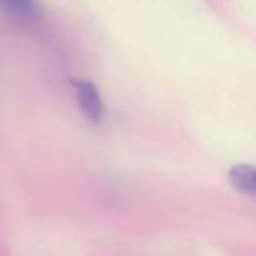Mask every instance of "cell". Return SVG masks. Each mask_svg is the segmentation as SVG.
Returning <instances> with one entry per match:
<instances>
[{
  "label": "cell",
  "mask_w": 256,
  "mask_h": 256,
  "mask_svg": "<svg viewBox=\"0 0 256 256\" xmlns=\"http://www.w3.org/2000/svg\"><path fill=\"white\" fill-rule=\"evenodd\" d=\"M74 88L83 116L92 124H100L104 114V106L96 84L89 80H77L74 82Z\"/></svg>",
  "instance_id": "6da1fadb"
},
{
  "label": "cell",
  "mask_w": 256,
  "mask_h": 256,
  "mask_svg": "<svg viewBox=\"0 0 256 256\" xmlns=\"http://www.w3.org/2000/svg\"><path fill=\"white\" fill-rule=\"evenodd\" d=\"M0 12L22 24H36L44 18L41 0H0Z\"/></svg>",
  "instance_id": "7a4b0ae2"
},
{
  "label": "cell",
  "mask_w": 256,
  "mask_h": 256,
  "mask_svg": "<svg viewBox=\"0 0 256 256\" xmlns=\"http://www.w3.org/2000/svg\"><path fill=\"white\" fill-rule=\"evenodd\" d=\"M229 182L240 193L256 198V166L235 164L229 169Z\"/></svg>",
  "instance_id": "3957f363"
}]
</instances>
